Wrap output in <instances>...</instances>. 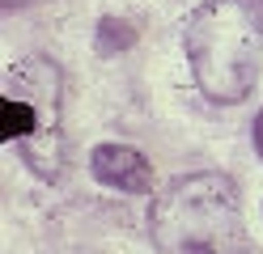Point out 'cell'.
Instances as JSON below:
<instances>
[{"instance_id":"1","label":"cell","mask_w":263,"mask_h":254,"mask_svg":"<svg viewBox=\"0 0 263 254\" xmlns=\"http://www.w3.org/2000/svg\"><path fill=\"white\" fill-rule=\"evenodd\" d=\"M191 76L212 102H242L263 60V0H204L183 26Z\"/></svg>"},{"instance_id":"6","label":"cell","mask_w":263,"mask_h":254,"mask_svg":"<svg viewBox=\"0 0 263 254\" xmlns=\"http://www.w3.org/2000/svg\"><path fill=\"white\" fill-rule=\"evenodd\" d=\"M255 148H259V157H263V110H259V119H255Z\"/></svg>"},{"instance_id":"5","label":"cell","mask_w":263,"mask_h":254,"mask_svg":"<svg viewBox=\"0 0 263 254\" xmlns=\"http://www.w3.org/2000/svg\"><path fill=\"white\" fill-rule=\"evenodd\" d=\"M132 43H136V34H132L123 22H110V17L102 22V51H110V47H132Z\"/></svg>"},{"instance_id":"2","label":"cell","mask_w":263,"mask_h":254,"mask_svg":"<svg viewBox=\"0 0 263 254\" xmlns=\"http://www.w3.org/2000/svg\"><path fill=\"white\" fill-rule=\"evenodd\" d=\"M242 229V199L229 174L204 169V174L174 178L153 199L149 233L161 254H225Z\"/></svg>"},{"instance_id":"3","label":"cell","mask_w":263,"mask_h":254,"mask_svg":"<svg viewBox=\"0 0 263 254\" xmlns=\"http://www.w3.org/2000/svg\"><path fill=\"white\" fill-rule=\"evenodd\" d=\"M89 174L102 186H115V191H127V195L153 191V165L127 144H98L89 152Z\"/></svg>"},{"instance_id":"4","label":"cell","mask_w":263,"mask_h":254,"mask_svg":"<svg viewBox=\"0 0 263 254\" xmlns=\"http://www.w3.org/2000/svg\"><path fill=\"white\" fill-rule=\"evenodd\" d=\"M0 114H5V140L13 144V140H30L34 135V127H39V119H34V97L30 93H17V97H5L0 102Z\"/></svg>"}]
</instances>
